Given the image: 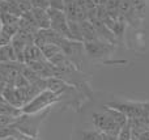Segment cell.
I'll return each instance as SVG.
<instances>
[{
  "mask_svg": "<svg viewBox=\"0 0 149 140\" xmlns=\"http://www.w3.org/2000/svg\"><path fill=\"white\" fill-rule=\"evenodd\" d=\"M60 94H56L54 92L45 89V91L39 92L33 100L26 102L22 107H21V113L24 114H38L41 110L46 109V107L51 106L56 101H59Z\"/></svg>",
  "mask_w": 149,
  "mask_h": 140,
  "instance_id": "obj_1",
  "label": "cell"
},
{
  "mask_svg": "<svg viewBox=\"0 0 149 140\" xmlns=\"http://www.w3.org/2000/svg\"><path fill=\"white\" fill-rule=\"evenodd\" d=\"M107 106L118 109L128 119H135L144 115H149V104H139V102H113Z\"/></svg>",
  "mask_w": 149,
  "mask_h": 140,
  "instance_id": "obj_2",
  "label": "cell"
},
{
  "mask_svg": "<svg viewBox=\"0 0 149 140\" xmlns=\"http://www.w3.org/2000/svg\"><path fill=\"white\" fill-rule=\"evenodd\" d=\"M47 15L50 18V28L55 30L58 34H60L64 38L70 37V31H68V18L65 16V12L63 9H58V8H47Z\"/></svg>",
  "mask_w": 149,
  "mask_h": 140,
  "instance_id": "obj_3",
  "label": "cell"
},
{
  "mask_svg": "<svg viewBox=\"0 0 149 140\" xmlns=\"http://www.w3.org/2000/svg\"><path fill=\"white\" fill-rule=\"evenodd\" d=\"M93 125H94L95 130H98L100 132L110 134V135H115V136H118V132L120 130L105 109H103V111L93 114Z\"/></svg>",
  "mask_w": 149,
  "mask_h": 140,
  "instance_id": "obj_4",
  "label": "cell"
},
{
  "mask_svg": "<svg viewBox=\"0 0 149 140\" xmlns=\"http://www.w3.org/2000/svg\"><path fill=\"white\" fill-rule=\"evenodd\" d=\"M30 15L33 17V21L38 29H49L50 28V18L47 15V9L42 8H31Z\"/></svg>",
  "mask_w": 149,
  "mask_h": 140,
  "instance_id": "obj_5",
  "label": "cell"
},
{
  "mask_svg": "<svg viewBox=\"0 0 149 140\" xmlns=\"http://www.w3.org/2000/svg\"><path fill=\"white\" fill-rule=\"evenodd\" d=\"M67 83L63 79L56 77V76H51V77L46 79V89H49V91L54 92L56 94H60V96L67 89Z\"/></svg>",
  "mask_w": 149,
  "mask_h": 140,
  "instance_id": "obj_6",
  "label": "cell"
},
{
  "mask_svg": "<svg viewBox=\"0 0 149 140\" xmlns=\"http://www.w3.org/2000/svg\"><path fill=\"white\" fill-rule=\"evenodd\" d=\"M80 26H81V33H82V38L84 42H90V41H95V39H100L97 34V30L93 26V24L89 20H84L80 21Z\"/></svg>",
  "mask_w": 149,
  "mask_h": 140,
  "instance_id": "obj_7",
  "label": "cell"
},
{
  "mask_svg": "<svg viewBox=\"0 0 149 140\" xmlns=\"http://www.w3.org/2000/svg\"><path fill=\"white\" fill-rule=\"evenodd\" d=\"M68 31H70L68 39H72V41H76V42H82V43H84V38H82V33H81V26H80L79 21L68 20Z\"/></svg>",
  "mask_w": 149,
  "mask_h": 140,
  "instance_id": "obj_8",
  "label": "cell"
},
{
  "mask_svg": "<svg viewBox=\"0 0 149 140\" xmlns=\"http://www.w3.org/2000/svg\"><path fill=\"white\" fill-rule=\"evenodd\" d=\"M13 62H17V56H16V51L12 45L0 47V63H13Z\"/></svg>",
  "mask_w": 149,
  "mask_h": 140,
  "instance_id": "obj_9",
  "label": "cell"
},
{
  "mask_svg": "<svg viewBox=\"0 0 149 140\" xmlns=\"http://www.w3.org/2000/svg\"><path fill=\"white\" fill-rule=\"evenodd\" d=\"M41 51H42V54H43L45 59L50 60L52 56H55L56 54H59V52L62 51V49H60V46H58V45L47 43V45H45L43 47H41Z\"/></svg>",
  "mask_w": 149,
  "mask_h": 140,
  "instance_id": "obj_10",
  "label": "cell"
},
{
  "mask_svg": "<svg viewBox=\"0 0 149 140\" xmlns=\"http://www.w3.org/2000/svg\"><path fill=\"white\" fill-rule=\"evenodd\" d=\"M118 140H131V122L130 119L124 126H122L118 132Z\"/></svg>",
  "mask_w": 149,
  "mask_h": 140,
  "instance_id": "obj_11",
  "label": "cell"
},
{
  "mask_svg": "<svg viewBox=\"0 0 149 140\" xmlns=\"http://www.w3.org/2000/svg\"><path fill=\"white\" fill-rule=\"evenodd\" d=\"M0 20H1L3 25H5V24H18L20 17L8 12H0Z\"/></svg>",
  "mask_w": 149,
  "mask_h": 140,
  "instance_id": "obj_12",
  "label": "cell"
},
{
  "mask_svg": "<svg viewBox=\"0 0 149 140\" xmlns=\"http://www.w3.org/2000/svg\"><path fill=\"white\" fill-rule=\"evenodd\" d=\"M82 140H102V132L98 130L84 131L82 132Z\"/></svg>",
  "mask_w": 149,
  "mask_h": 140,
  "instance_id": "obj_13",
  "label": "cell"
},
{
  "mask_svg": "<svg viewBox=\"0 0 149 140\" xmlns=\"http://www.w3.org/2000/svg\"><path fill=\"white\" fill-rule=\"evenodd\" d=\"M15 1H16V4H17V7H18V9H20L21 13H26L33 8L31 7L30 0H15Z\"/></svg>",
  "mask_w": 149,
  "mask_h": 140,
  "instance_id": "obj_14",
  "label": "cell"
},
{
  "mask_svg": "<svg viewBox=\"0 0 149 140\" xmlns=\"http://www.w3.org/2000/svg\"><path fill=\"white\" fill-rule=\"evenodd\" d=\"M1 30L5 31L8 36L13 37V36H16L18 31V24H5V25H3Z\"/></svg>",
  "mask_w": 149,
  "mask_h": 140,
  "instance_id": "obj_15",
  "label": "cell"
},
{
  "mask_svg": "<svg viewBox=\"0 0 149 140\" xmlns=\"http://www.w3.org/2000/svg\"><path fill=\"white\" fill-rule=\"evenodd\" d=\"M30 3L33 8H42V9L50 8V0H30Z\"/></svg>",
  "mask_w": 149,
  "mask_h": 140,
  "instance_id": "obj_16",
  "label": "cell"
},
{
  "mask_svg": "<svg viewBox=\"0 0 149 140\" xmlns=\"http://www.w3.org/2000/svg\"><path fill=\"white\" fill-rule=\"evenodd\" d=\"M16 118L9 117V115H4V114H0V128L1 127H7V126L13 125Z\"/></svg>",
  "mask_w": 149,
  "mask_h": 140,
  "instance_id": "obj_17",
  "label": "cell"
},
{
  "mask_svg": "<svg viewBox=\"0 0 149 140\" xmlns=\"http://www.w3.org/2000/svg\"><path fill=\"white\" fill-rule=\"evenodd\" d=\"M10 41H12V37L8 36L5 31L0 30V47L7 46V45H10Z\"/></svg>",
  "mask_w": 149,
  "mask_h": 140,
  "instance_id": "obj_18",
  "label": "cell"
},
{
  "mask_svg": "<svg viewBox=\"0 0 149 140\" xmlns=\"http://www.w3.org/2000/svg\"><path fill=\"white\" fill-rule=\"evenodd\" d=\"M136 140H149V130H145L143 132H140V135L137 136Z\"/></svg>",
  "mask_w": 149,
  "mask_h": 140,
  "instance_id": "obj_19",
  "label": "cell"
},
{
  "mask_svg": "<svg viewBox=\"0 0 149 140\" xmlns=\"http://www.w3.org/2000/svg\"><path fill=\"white\" fill-rule=\"evenodd\" d=\"M102 140H118V136L110 134H102Z\"/></svg>",
  "mask_w": 149,
  "mask_h": 140,
  "instance_id": "obj_20",
  "label": "cell"
},
{
  "mask_svg": "<svg viewBox=\"0 0 149 140\" xmlns=\"http://www.w3.org/2000/svg\"><path fill=\"white\" fill-rule=\"evenodd\" d=\"M0 1H15V0H0Z\"/></svg>",
  "mask_w": 149,
  "mask_h": 140,
  "instance_id": "obj_21",
  "label": "cell"
},
{
  "mask_svg": "<svg viewBox=\"0 0 149 140\" xmlns=\"http://www.w3.org/2000/svg\"><path fill=\"white\" fill-rule=\"evenodd\" d=\"M1 28H3V24H1V20H0V30H1Z\"/></svg>",
  "mask_w": 149,
  "mask_h": 140,
  "instance_id": "obj_22",
  "label": "cell"
},
{
  "mask_svg": "<svg viewBox=\"0 0 149 140\" xmlns=\"http://www.w3.org/2000/svg\"><path fill=\"white\" fill-rule=\"evenodd\" d=\"M30 140H36V139H34V138H31V139H30Z\"/></svg>",
  "mask_w": 149,
  "mask_h": 140,
  "instance_id": "obj_23",
  "label": "cell"
}]
</instances>
